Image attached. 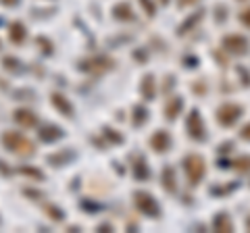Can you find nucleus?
I'll return each mask as SVG.
<instances>
[{"mask_svg":"<svg viewBox=\"0 0 250 233\" xmlns=\"http://www.w3.org/2000/svg\"><path fill=\"white\" fill-rule=\"evenodd\" d=\"M238 19H240V23H242V25H246V27H250V9H246V11H242Z\"/></svg>","mask_w":250,"mask_h":233,"instance_id":"393cba45","label":"nucleus"},{"mask_svg":"<svg viewBox=\"0 0 250 233\" xmlns=\"http://www.w3.org/2000/svg\"><path fill=\"white\" fill-rule=\"evenodd\" d=\"M15 121H17L21 127H25V129L38 125V116L31 111H27V108H17V111H15Z\"/></svg>","mask_w":250,"mask_h":233,"instance_id":"9b49d317","label":"nucleus"},{"mask_svg":"<svg viewBox=\"0 0 250 233\" xmlns=\"http://www.w3.org/2000/svg\"><path fill=\"white\" fill-rule=\"evenodd\" d=\"M134 177L138 181H146L150 177V169H148V162L144 156H138L134 162Z\"/></svg>","mask_w":250,"mask_h":233,"instance_id":"f3484780","label":"nucleus"},{"mask_svg":"<svg viewBox=\"0 0 250 233\" xmlns=\"http://www.w3.org/2000/svg\"><path fill=\"white\" fill-rule=\"evenodd\" d=\"M140 92H142L144 100H154L156 98V81L152 73H146L142 77V83H140Z\"/></svg>","mask_w":250,"mask_h":233,"instance_id":"9d476101","label":"nucleus"},{"mask_svg":"<svg viewBox=\"0 0 250 233\" xmlns=\"http://www.w3.org/2000/svg\"><path fill=\"white\" fill-rule=\"evenodd\" d=\"M202 17H205V11H196V13L192 15V17H188V19L182 23V25L177 27V36H186L188 32H192V29L202 21Z\"/></svg>","mask_w":250,"mask_h":233,"instance_id":"4468645a","label":"nucleus"},{"mask_svg":"<svg viewBox=\"0 0 250 233\" xmlns=\"http://www.w3.org/2000/svg\"><path fill=\"white\" fill-rule=\"evenodd\" d=\"M21 173H27V175H31V177H38V179L42 177V173H38V171H31V169H21Z\"/></svg>","mask_w":250,"mask_h":233,"instance_id":"c85d7f7f","label":"nucleus"},{"mask_svg":"<svg viewBox=\"0 0 250 233\" xmlns=\"http://www.w3.org/2000/svg\"><path fill=\"white\" fill-rule=\"evenodd\" d=\"M52 104L57 111H61L65 116H73V104L62 96V94H52Z\"/></svg>","mask_w":250,"mask_h":233,"instance_id":"dca6fc26","label":"nucleus"},{"mask_svg":"<svg viewBox=\"0 0 250 233\" xmlns=\"http://www.w3.org/2000/svg\"><path fill=\"white\" fill-rule=\"evenodd\" d=\"M240 137L244 139V142H250V123H246V125L240 129Z\"/></svg>","mask_w":250,"mask_h":233,"instance_id":"a878e982","label":"nucleus"},{"mask_svg":"<svg viewBox=\"0 0 250 233\" xmlns=\"http://www.w3.org/2000/svg\"><path fill=\"white\" fill-rule=\"evenodd\" d=\"M113 15H115V19H119V21H134L136 19V15H134V11H131V6L127 2L115 4L113 6Z\"/></svg>","mask_w":250,"mask_h":233,"instance_id":"2eb2a0df","label":"nucleus"},{"mask_svg":"<svg viewBox=\"0 0 250 233\" xmlns=\"http://www.w3.org/2000/svg\"><path fill=\"white\" fill-rule=\"evenodd\" d=\"M161 185L169 194H175L177 192V175H175V169L171 167V165H167L165 169H163V173H161Z\"/></svg>","mask_w":250,"mask_h":233,"instance_id":"1a4fd4ad","label":"nucleus"},{"mask_svg":"<svg viewBox=\"0 0 250 233\" xmlns=\"http://www.w3.org/2000/svg\"><path fill=\"white\" fill-rule=\"evenodd\" d=\"M2 144L11 152L19 154V156H31V154H34V144H31L25 136H21L19 131H6L2 136Z\"/></svg>","mask_w":250,"mask_h":233,"instance_id":"f03ea898","label":"nucleus"},{"mask_svg":"<svg viewBox=\"0 0 250 233\" xmlns=\"http://www.w3.org/2000/svg\"><path fill=\"white\" fill-rule=\"evenodd\" d=\"M0 2H2V4H9V6H15V4L19 2V0H0Z\"/></svg>","mask_w":250,"mask_h":233,"instance_id":"473e14b6","label":"nucleus"},{"mask_svg":"<svg viewBox=\"0 0 250 233\" xmlns=\"http://www.w3.org/2000/svg\"><path fill=\"white\" fill-rule=\"evenodd\" d=\"M231 146H233L231 142H228V144H221V148H219V150H221V152H229V150H231Z\"/></svg>","mask_w":250,"mask_h":233,"instance_id":"c756f323","label":"nucleus"},{"mask_svg":"<svg viewBox=\"0 0 250 233\" xmlns=\"http://www.w3.org/2000/svg\"><path fill=\"white\" fill-rule=\"evenodd\" d=\"M104 229L113 231V225H111V223H103V225H100V227H98V231H104Z\"/></svg>","mask_w":250,"mask_h":233,"instance_id":"7c9ffc66","label":"nucleus"},{"mask_svg":"<svg viewBox=\"0 0 250 233\" xmlns=\"http://www.w3.org/2000/svg\"><path fill=\"white\" fill-rule=\"evenodd\" d=\"M25 36H27V32H25V25H23V23L15 21L13 25L9 27V38L15 44H21L23 40H25Z\"/></svg>","mask_w":250,"mask_h":233,"instance_id":"a211bd4d","label":"nucleus"},{"mask_svg":"<svg viewBox=\"0 0 250 233\" xmlns=\"http://www.w3.org/2000/svg\"><path fill=\"white\" fill-rule=\"evenodd\" d=\"M182 108H184V98L182 96H173V98H169V102L165 104V116H167V121H175L179 113H182Z\"/></svg>","mask_w":250,"mask_h":233,"instance_id":"f8f14e48","label":"nucleus"},{"mask_svg":"<svg viewBox=\"0 0 250 233\" xmlns=\"http://www.w3.org/2000/svg\"><path fill=\"white\" fill-rule=\"evenodd\" d=\"M233 169H236L238 173H242V175L248 173L250 171V156H240L236 162H233Z\"/></svg>","mask_w":250,"mask_h":233,"instance_id":"412c9836","label":"nucleus"},{"mask_svg":"<svg viewBox=\"0 0 250 233\" xmlns=\"http://www.w3.org/2000/svg\"><path fill=\"white\" fill-rule=\"evenodd\" d=\"M221 46H223V50H228L229 54H246L248 52V40L238 34L225 36L221 40Z\"/></svg>","mask_w":250,"mask_h":233,"instance_id":"0eeeda50","label":"nucleus"},{"mask_svg":"<svg viewBox=\"0 0 250 233\" xmlns=\"http://www.w3.org/2000/svg\"><path fill=\"white\" fill-rule=\"evenodd\" d=\"M44 211L46 213H48V216H50V219L52 221H62V219H65V214H62V211H61V208H57V206H44Z\"/></svg>","mask_w":250,"mask_h":233,"instance_id":"4be33fe9","label":"nucleus"},{"mask_svg":"<svg viewBox=\"0 0 250 233\" xmlns=\"http://www.w3.org/2000/svg\"><path fill=\"white\" fill-rule=\"evenodd\" d=\"M186 67H196V63H198V58H186Z\"/></svg>","mask_w":250,"mask_h":233,"instance_id":"2f4dec72","label":"nucleus"},{"mask_svg":"<svg viewBox=\"0 0 250 233\" xmlns=\"http://www.w3.org/2000/svg\"><path fill=\"white\" fill-rule=\"evenodd\" d=\"M140 4L144 6V11H146L148 17H154V2H152V0H140Z\"/></svg>","mask_w":250,"mask_h":233,"instance_id":"b1692460","label":"nucleus"},{"mask_svg":"<svg viewBox=\"0 0 250 233\" xmlns=\"http://www.w3.org/2000/svg\"><path fill=\"white\" fill-rule=\"evenodd\" d=\"M150 148L154 152H159V154L169 152V148H171V136H169V131H165V129L154 131L152 137H150Z\"/></svg>","mask_w":250,"mask_h":233,"instance_id":"6e6552de","label":"nucleus"},{"mask_svg":"<svg viewBox=\"0 0 250 233\" xmlns=\"http://www.w3.org/2000/svg\"><path fill=\"white\" fill-rule=\"evenodd\" d=\"M134 202H136L138 211L142 213V214L150 216V219L161 216V206H159V202L152 198V194H148V192H136L134 194Z\"/></svg>","mask_w":250,"mask_h":233,"instance_id":"7ed1b4c3","label":"nucleus"},{"mask_svg":"<svg viewBox=\"0 0 250 233\" xmlns=\"http://www.w3.org/2000/svg\"><path fill=\"white\" fill-rule=\"evenodd\" d=\"M113 65H115V60L108 58V57H94V58H88V60H82L80 69L82 71L92 73V75H100V73L111 71Z\"/></svg>","mask_w":250,"mask_h":233,"instance_id":"423d86ee","label":"nucleus"},{"mask_svg":"<svg viewBox=\"0 0 250 233\" xmlns=\"http://www.w3.org/2000/svg\"><path fill=\"white\" fill-rule=\"evenodd\" d=\"M184 171L188 177V183L190 185H198L202 179H205L207 173V162L200 154H188L184 158Z\"/></svg>","mask_w":250,"mask_h":233,"instance_id":"f257e3e1","label":"nucleus"},{"mask_svg":"<svg viewBox=\"0 0 250 233\" xmlns=\"http://www.w3.org/2000/svg\"><path fill=\"white\" fill-rule=\"evenodd\" d=\"M59 137H62V131L54 125H46L40 129V139L42 142H57Z\"/></svg>","mask_w":250,"mask_h":233,"instance_id":"6ab92c4d","label":"nucleus"},{"mask_svg":"<svg viewBox=\"0 0 250 233\" xmlns=\"http://www.w3.org/2000/svg\"><path fill=\"white\" fill-rule=\"evenodd\" d=\"M104 136H106V139H111V142H115V144H121L123 142V136H119V134H117V131L115 129H104Z\"/></svg>","mask_w":250,"mask_h":233,"instance_id":"5701e85b","label":"nucleus"},{"mask_svg":"<svg viewBox=\"0 0 250 233\" xmlns=\"http://www.w3.org/2000/svg\"><path fill=\"white\" fill-rule=\"evenodd\" d=\"M146 121H148V111L146 108L142 104L134 106V127H142Z\"/></svg>","mask_w":250,"mask_h":233,"instance_id":"aec40b11","label":"nucleus"},{"mask_svg":"<svg viewBox=\"0 0 250 233\" xmlns=\"http://www.w3.org/2000/svg\"><path fill=\"white\" fill-rule=\"evenodd\" d=\"M246 227H248V231H250V219H248V221H246Z\"/></svg>","mask_w":250,"mask_h":233,"instance_id":"f704fd0d","label":"nucleus"},{"mask_svg":"<svg viewBox=\"0 0 250 233\" xmlns=\"http://www.w3.org/2000/svg\"><path fill=\"white\" fill-rule=\"evenodd\" d=\"M198 0H177V6L179 9H186V6H190V4H196Z\"/></svg>","mask_w":250,"mask_h":233,"instance_id":"bb28decb","label":"nucleus"},{"mask_svg":"<svg viewBox=\"0 0 250 233\" xmlns=\"http://www.w3.org/2000/svg\"><path fill=\"white\" fill-rule=\"evenodd\" d=\"M213 231L217 233H231L233 231V223L229 219V214L228 213H217L215 214V219H213Z\"/></svg>","mask_w":250,"mask_h":233,"instance_id":"ddd939ff","label":"nucleus"},{"mask_svg":"<svg viewBox=\"0 0 250 233\" xmlns=\"http://www.w3.org/2000/svg\"><path fill=\"white\" fill-rule=\"evenodd\" d=\"M161 4H163V6H167V4H169V0H161Z\"/></svg>","mask_w":250,"mask_h":233,"instance_id":"72a5a7b5","label":"nucleus"},{"mask_svg":"<svg viewBox=\"0 0 250 233\" xmlns=\"http://www.w3.org/2000/svg\"><path fill=\"white\" fill-rule=\"evenodd\" d=\"M186 127H188V136L192 139H196V142H205L207 139V127H205V121H202V115L198 108H192V113L188 115Z\"/></svg>","mask_w":250,"mask_h":233,"instance_id":"20e7f679","label":"nucleus"},{"mask_svg":"<svg viewBox=\"0 0 250 233\" xmlns=\"http://www.w3.org/2000/svg\"><path fill=\"white\" fill-rule=\"evenodd\" d=\"M38 44H40V46H46V52H52V46H50V42L48 40H44V38H38Z\"/></svg>","mask_w":250,"mask_h":233,"instance_id":"cd10ccee","label":"nucleus"},{"mask_svg":"<svg viewBox=\"0 0 250 233\" xmlns=\"http://www.w3.org/2000/svg\"><path fill=\"white\" fill-rule=\"evenodd\" d=\"M242 113H244V108H242L240 104L236 102H225L217 108V121H219V125H223V127H231L233 123H236Z\"/></svg>","mask_w":250,"mask_h":233,"instance_id":"39448f33","label":"nucleus"}]
</instances>
